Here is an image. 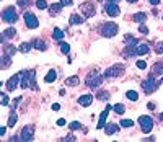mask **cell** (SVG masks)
Listing matches in <instances>:
<instances>
[{"mask_svg":"<svg viewBox=\"0 0 163 142\" xmlns=\"http://www.w3.org/2000/svg\"><path fill=\"white\" fill-rule=\"evenodd\" d=\"M21 88L36 90V72H34V70L23 72V77H21Z\"/></svg>","mask_w":163,"mask_h":142,"instance_id":"cell-1","label":"cell"},{"mask_svg":"<svg viewBox=\"0 0 163 142\" xmlns=\"http://www.w3.org/2000/svg\"><path fill=\"white\" fill-rule=\"evenodd\" d=\"M126 67L122 64H116V66L109 67L108 70H104V79H114V77H121L124 74Z\"/></svg>","mask_w":163,"mask_h":142,"instance_id":"cell-2","label":"cell"},{"mask_svg":"<svg viewBox=\"0 0 163 142\" xmlns=\"http://www.w3.org/2000/svg\"><path fill=\"white\" fill-rule=\"evenodd\" d=\"M101 34L104 38H113L117 34V25L114 21H108V23H104L101 26Z\"/></svg>","mask_w":163,"mask_h":142,"instance_id":"cell-3","label":"cell"},{"mask_svg":"<svg viewBox=\"0 0 163 142\" xmlns=\"http://www.w3.org/2000/svg\"><path fill=\"white\" fill-rule=\"evenodd\" d=\"M157 87H158V82L155 80V75H152V74H150V77H148V79H145V80L142 82V88H144V91H145L147 95L153 93V91L157 90Z\"/></svg>","mask_w":163,"mask_h":142,"instance_id":"cell-4","label":"cell"},{"mask_svg":"<svg viewBox=\"0 0 163 142\" xmlns=\"http://www.w3.org/2000/svg\"><path fill=\"white\" fill-rule=\"evenodd\" d=\"M104 75H98V74H90L87 77V87L88 88H98L103 83Z\"/></svg>","mask_w":163,"mask_h":142,"instance_id":"cell-5","label":"cell"},{"mask_svg":"<svg viewBox=\"0 0 163 142\" xmlns=\"http://www.w3.org/2000/svg\"><path fill=\"white\" fill-rule=\"evenodd\" d=\"M2 18L5 23H15V21L18 20V15H17V12L13 7H7V8L2 12Z\"/></svg>","mask_w":163,"mask_h":142,"instance_id":"cell-6","label":"cell"},{"mask_svg":"<svg viewBox=\"0 0 163 142\" xmlns=\"http://www.w3.org/2000/svg\"><path fill=\"white\" fill-rule=\"evenodd\" d=\"M139 124H140V127H142L144 134H148L153 129V119L150 116H140L139 118Z\"/></svg>","mask_w":163,"mask_h":142,"instance_id":"cell-7","label":"cell"},{"mask_svg":"<svg viewBox=\"0 0 163 142\" xmlns=\"http://www.w3.org/2000/svg\"><path fill=\"white\" fill-rule=\"evenodd\" d=\"M80 12L83 13V17L85 18H91L95 15V3H91V2H85V3H82L80 5Z\"/></svg>","mask_w":163,"mask_h":142,"instance_id":"cell-8","label":"cell"},{"mask_svg":"<svg viewBox=\"0 0 163 142\" xmlns=\"http://www.w3.org/2000/svg\"><path fill=\"white\" fill-rule=\"evenodd\" d=\"M23 18H25V23H26V26L30 28V30H34V28H38V26H39V21H38V18L34 17L31 12H25Z\"/></svg>","mask_w":163,"mask_h":142,"instance_id":"cell-9","label":"cell"},{"mask_svg":"<svg viewBox=\"0 0 163 142\" xmlns=\"http://www.w3.org/2000/svg\"><path fill=\"white\" fill-rule=\"evenodd\" d=\"M21 77H23V72H20V74H17V75H13L12 79H8V82L5 83L7 90H8V91H13L15 88H18V82L21 80Z\"/></svg>","mask_w":163,"mask_h":142,"instance_id":"cell-10","label":"cell"},{"mask_svg":"<svg viewBox=\"0 0 163 142\" xmlns=\"http://www.w3.org/2000/svg\"><path fill=\"white\" fill-rule=\"evenodd\" d=\"M33 137H34V126H25L21 129L20 139L21 140H33Z\"/></svg>","mask_w":163,"mask_h":142,"instance_id":"cell-11","label":"cell"},{"mask_svg":"<svg viewBox=\"0 0 163 142\" xmlns=\"http://www.w3.org/2000/svg\"><path fill=\"white\" fill-rule=\"evenodd\" d=\"M104 12L108 13L109 17H117L119 15V7H117V3H108L106 2L104 3Z\"/></svg>","mask_w":163,"mask_h":142,"instance_id":"cell-12","label":"cell"},{"mask_svg":"<svg viewBox=\"0 0 163 142\" xmlns=\"http://www.w3.org/2000/svg\"><path fill=\"white\" fill-rule=\"evenodd\" d=\"M109 110H111V106L108 105V106H106V110H104V111L101 113V115H100V121H98V126H96L98 129H103V127L106 126L104 123H106V118H108V113H109Z\"/></svg>","mask_w":163,"mask_h":142,"instance_id":"cell-13","label":"cell"},{"mask_svg":"<svg viewBox=\"0 0 163 142\" xmlns=\"http://www.w3.org/2000/svg\"><path fill=\"white\" fill-rule=\"evenodd\" d=\"M148 51H150V47H148V44H145V42H139V44L136 46V54L137 56L148 54Z\"/></svg>","mask_w":163,"mask_h":142,"instance_id":"cell-14","label":"cell"},{"mask_svg":"<svg viewBox=\"0 0 163 142\" xmlns=\"http://www.w3.org/2000/svg\"><path fill=\"white\" fill-rule=\"evenodd\" d=\"M152 75H155V77L163 75V62H155V64H153V67H152Z\"/></svg>","mask_w":163,"mask_h":142,"instance_id":"cell-15","label":"cell"},{"mask_svg":"<svg viewBox=\"0 0 163 142\" xmlns=\"http://www.w3.org/2000/svg\"><path fill=\"white\" fill-rule=\"evenodd\" d=\"M33 46H34V49H38V51H42V52H44L46 49H47V44H46V42L42 41V39H39V38L33 41Z\"/></svg>","mask_w":163,"mask_h":142,"instance_id":"cell-16","label":"cell"},{"mask_svg":"<svg viewBox=\"0 0 163 142\" xmlns=\"http://www.w3.org/2000/svg\"><path fill=\"white\" fill-rule=\"evenodd\" d=\"M79 83H80V79L77 75L67 77V79H65V85H67V87H79Z\"/></svg>","mask_w":163,"mask_h":142,"instance_id":"cell-17","label":"cell"},{"mask_svg":"<svg viewBox=\"0 0 163 142\" xmlns=\"http://www.w3.org/2000/svg\"><path fill=\"white\" fill-rule=\"evenodd\" d=\"M17 36V31H15V28H8V30H5L3 31V36H2V42H5L8 38H15Z\"/></svg>","mask_w":163,"mask_h":142,"instance_id":"cell-18","label":"cell"},{"mask_svg":"<svg viewBox=\"0 0 163 142\" xmlns=\"http://www.w3.org/2000/svg\"><path fill=\"white\" fill-rule=\"evenodd\" d=\"M91 101H93V96H91V95H82V96L79 98V103H80L82 106H90Z\"/></svg>","mask_w":163,"mask_h":142,"instance_id":"cell-19","label":"cell"},{"mask_svg":"<svg viewBox=\"0 0 163 142\" xmlns=\"http://www.w3.org/2000/svg\"><path fill=\"white\" fill-rule=\"evenodd\" d=\"M62 3H52L51 7H49V12H51V15L52 17H55V15H59L60 13V10H62Z\"/></svg>","mask_w":163,"mask_h":142,"instance_id":"cell-20","label":"cell"},{"mask_svg":"<svg viewBox=\"0 0 163 142\" xmlns=\"http://www.w3.org/2000/svg\"><path fill=\"white\" fill-rule=\"evenodd\" d=\"M132 20L136 21V23H142V21L147 20V15L144 12H137V13H134V15H132Z\"/></svg>","mask_w":163,"mask_h":142,"instance_id":"cell-21","label":"cell"},{"mask_svg":"<svg viewBox=\"0 0 163 142\" xmlns=\"http://www.w3.org/2000/svg\"><path fill=\"white\" fill-rule=\"evenodd\" d=\"M83 23V17H80L79 13L70 15V25H82Z\"/></svg>","mask_w":163,"mask_h":142,"instance_id":"cell-22","label":"cell"},{"mask_svg":"<svg viewBox=\"0 0 163 142\" xmlns=\"http://www.w3.org/2000/svg\"><path fill=\"white\" fill-rule=\"evenodd\" d=\"M55 79H57V72H55V70H49L47 75L44 77V82H46V83H51V82H54Z\"/></svg>","mask_w":163,"mask_h":142,"instance_id":"cell-23","label":"cell"},{"mask_svg":"<svg viewBox=\"0 0 163 142\" xmlns=\"http://www.w3.org/2000/svg\"><path fill=\"white\" fill-rule=\"evenodd\" d=\"M12 56H7V54H3L2 56V64H0V67L2 69H8L10 67V64H12Z\"/></svg>","mask_w":163,"mask_h":142,"instance_id":"cell-24","label":"cell"},{"mask_svg":"<svg viewBox=\"0 0 163 142\" xmlns=\"http://www.w3.org/2000/svg\"><path fill=\"white\" fill-rule=\"evenodd\" d=\"M117 131V124H106L104 126V132L108 134V136H113Z\"/></svg>","mask_w":163,"mask_h":142,"instance_id":"cell-25","label":"cell"},{"mask_svg":"<svg viewBox=\"0 0 163 142\" xmlns=\"http://www.w3.org/2000/svg\"><path fill=\"white\" fill-rule=\"evenodd\" d=\"M98 100H101V101H108L109 100V91H106V90H100L98 91V95H96Z\"/></svg>","mask_w":163,"mask_h":142,"instance_id":"cell-26","label":"cell"},{"mask_svg":"<svg viewBox=\"0 0 163 142\" xmlns=\"http://www.w3.org/2000/svg\"><path fill=\"white\" fill-rule=\"evenodd\" d=\"M17 51L18 49L15 46H10V44H5V47H3V54H7V56H13Z\"/></svg>","mask_w":163,"mask_h":142,"instance_id":"cell-27","label":"cell"},{"mask_svg":"<svg viewBox=\"0 0 163 142\" xmlns=\"http://www.w3.org/2000/svg\"><path fill=\"white\" fill-rule=\"evenodd\" d=\"M126 96H127V100H131V101H137V100H139L137 91H134V90H129V91L126 93Z\"/></svg>","mask_w":163,"mask_h":142,"instance_id":"cell-28","label":"cell"},{"mask_svg":"<svg viewBox=\"0 0 163 142\" xmlns=\"http://www.w3.org/2000/svg\"><path fill=\"white\" fill-rule=\"evenodd\" d=\"M113 110H114V113H116V115H124L126 106H124V105H121V103H117V105H114V106H113Z\"/></svg>","mask_w":163,"mask_h":142,"instance_id":"cell-29","label":"cell"},{"mask_svg":"<svg viewBox=\"0 0 163 142\" xmlns=\"http://www.w3.org/2000/svg\"><path fill=\"white\" fill-rule=\"evenodd\" d=\"M30 49H31V44H30V42H21V46L18 47V51L23 52V54H26V52H30Z\"/></svg>","mask_w":163,"mask_h":142,"instance_id":"cell-30","label":"cell"},{"mask_svg":"<svg viewBox=\"0 0 163 142\" xmlns=\"http://www.w3.org/2000/svg\"><path fill=\"white\" fill-rule=\"evenodd\" d=\"M52 36H54V39H62L64 38V31L62 30H59V28H54V34H52Z\"/></svg>","mask_w":163,"mask_h":142,"instance_id":"cell-31","label":"cell"},{"mask_svg":"<svg viewBox=\"0 0 163 142\" xmlns=\"http://www.w3.org/2000/svg\"><path fill=\"white\" fill-rule=\"evenodd\" d=\"M17 121H18V116L15 115V113H13V115L8 118V127H13V126L17 124Z\"/></svg>","mask_w":163,"mask_h":142,"instance_id":"cell-32","label":"cell"},{"mask_svg":"<svg viewBox=\"0 0 163 142\" xmlns=\"http://www.w3.org/2000/svg\"><path fill=\"white\" fill-rule=\"evenodd\" d=\"M126 42H127V46H131V47H134V46L139 44L137 39H134V38H131V36H126Z\"/></svg>","mask_w":163,"mask_h":142,"instance_id":"cell-33","label":"cell"},{"mask_svg":"<svg viewBox=\"0 0 163 142\" xmlns=\"http://www.w3.org/2000/svg\"><path fill=\"white\" fill-rule=\"evenodd\" d=\"M69 51H70V46L67 44V42H60V52L62 54H69Z\"/></svg>","mask_w":163,"mask_h":142,"instance_id":"cell-34","label":"cell"},{"mask_svg":"<svg viewBox=\"0 0 163 142\" xmlns=\"http://www.w3.org/2000/svg\"><path fill=\"white\" fill-rule=\"evenodd\" d=\"M36 7H38L39 10H44V8H47V2H46V0H38Z\"/></svg>","mask_w":163,"mask_h":142,"instance_id":"cell-35","label":"cell"},{"mask_svg":"<svg viewBox=\"0 0 163 142\" xmlns=\"http://www.w3.org/2000/svg\"><path fill=\"white\" fill-rule=\"evenodd\" d=\"M121 126H122V127H132L134 123H132V119H122V121H121Z\"/></svg>","mask_w":163,"mask_h":142,"instance_id":"cell-36","label":"cell"},{"mask_svg":"<svg viewBox=\"0 0 163 142\" xmlns=\"http://www.w3.org/2000/svg\"><path fill=\"white\" fill-rule=\"evenodd\" d=\"M69 127H70V129H72V131H77V129H82V124H80L79 121H74V123L70 124Z\"/></svg>","mask_w":163,"mask_h":142,"instance_id":"cell-37","label":"cell"},{"mask_svg":"<svg viewBox=\"0 0 163 142\" xmlns=\"http://www.w3.org/2000/svg\"><path fill=\"white\" fill-rule=\"evenodd\" d=\"M155 51H157V54H163V42H157L155 44Z\"/></svg>","mask_w":163,"mask_h":142,"instance_id":"cell-38","label":"cell"},{"mask_svg":"<svg viewBox=\"0 0 163 142\" xmlns=\"http://www.w3.org/2000/svg\"><path fill=\"white\" fill-rule=\"evenodd\" d=\"M139 31L144 33V34H147V33H148V28H147L145 25H140V26H139Z\"/></svg>","mask_w":163,"mask_h":142,"instance_id":"cell-39","label":"cell"},{"mask_svg":"<svg viewBox=\"0 0 163 142\" xmlns=\"http://www.w3.org/2000/svg\"><path fill=\"white\" fill-rule=\"evenodd\" d=\"M18 5L20 7H28L30 5V0H18Z\"/></svg>","mask_w":163,"mask_h":142,"instance_id":"cell-40","label":"cell"},{"mask_svg":"<svg viewBox=\"0 0 163 142\" xmlns=\"http://www.w3.org/2000/svg\"><path fill=\"white\" fill-rule=\"evenodd\" d=\"M2 105H8V96H7V93H2Z\"/></svg>","mask_w":163,"mask_h":142,"instance_id":"cell-41","label":"cell"},{"mask_svg":"<svg viewBox=\"0 0 163 142\" xmlns=\"http://www.w3.org/2000/svg\"><path fill=\"white\" fill-rule=\"evenodd\" d=\"M137 67H139V69H145V67H147L145 61H137Z\"/></svg>","mask_w":163,"mask_h":142,"instance_id":"cell-42","label":"cell"},{"mask_svg":"<svg viewBox=\"0 0 163 142\" xmlns=\"http://www.w3.org/2000/svg\"><path fill=\"white\" fill-rule=\"evenodd\" d=\"M60 3L65 7V5H72V0H60Z\"/></svg>","mask_w":163,"mask_h":142,"instance_id":"cell-43","label":"cell"},{"mask_svg":"<svg viewBox=\"0 0 163 142\" xmlns=\"http://www.w3.org/2000/svg\"><path fill=\"white\" fill-rule=\"evenodd\" d=\"M52 110H54V111H59V110H60V105H59V103H54V105H52Z\"/></svg>","mask_w":163,"mask_h":142,"instance_id":"cell-44","label":"cell"},{"mask_svg":"<svg viewBox=\"0 0 163 142\" xmlns=\"http://www.w3.org/2000/svg\"><path fill=\"white\" fill-rule=\"evenodd\" d=\"M64 140H69V142H74V140H75V137L72 136V134H70V136H67V137H65V139H64Z\"/></svg>","mask_w":163,"mask_h":142,"instance_id":"cell-45","label":"cell"},{"mask_svg":"<svg viewBox=\"0 0 163 142\" xmlns=\"http://www.w3.org/2000/svg\"><path fill=\"white\" fill-rule=\"evenodd\" d=\"M65 124V119H57V126H64Z\"/></svg>","mask_w":163,"mask_h":142,"instance_id":"cell-46","label":"cell"},{"mask_svg":"<svg viewBox=\"0 0 163 142\" xmlns=\"http://www.w3.org/2000/svg\"><path fill=\"white\" fill-rule=\"evenodd\" d=\"M150 3H152V5H158L160 0H150Z\"/></svg>","mask_w":163,"mask_h":142,"instance_id":"cell-47","label":"cell"},{"mask_svg":"<svg viewBox=\"0 0 163 142\" xmlns=\"http://www.w3.org/2000/svg\"><path fill=\"white\" fill-rule=\"evenodd\" d=\"M147 106H148V110H155V105L153 103H148Z\"/></svg>","mask_w":163,"mask_h":142,"instance_id":"cell-48","label":"cell"},{"mask_svg":"<svg viewBox=\"0 0 163 142\" xmlns=\"http://www.w3.org/2000/svg\"><path fill=\"white\" fill-rule=\"evenodd\" d=\"M108 3H119V0H106Z\"/></svg>","mask_w":163,"mask_h":142,"instance_id":"cell-49","label":"cell"},{"mask_svg":"<svg viewBox=\"0 0 163 142\" xmlns=\"http://www.w3.org/2000/svg\"><path fill=\"white\" fill-rule=\"evenodd\" d=\"M127 2H129V3H136L137 0H127Z\"/></svg>","mask_w":163,"mask_h":142,"instance_id":"cell-50","label":"cell"},{"mask_svg":"<svg viewBox=\"0 0 163 142\" xmlns=\"http://www.w3.org/2000/svg\"><path fill=\"white\" fill-rule=\"evenodd\" d=\"M160 119H161V121H163V113H160Z\"/></svg>","mask_w":163,"mask_h":142,"instance_id":"cell-51","label":"cell"},{"mask_svg":"<svg viewBox=\"0 0 163 142\" xmlns=\"http://www.w3.org/2000/svg\"><path fill=\"white\" fill-rule=\"evenodd\" d=\"M160 82H161V83H163V77H161V80H160Z\"/></svg>","mask_w":163,"mask_h":142,"instance_id":"cell-52","label":"cell"}]
</instances>
